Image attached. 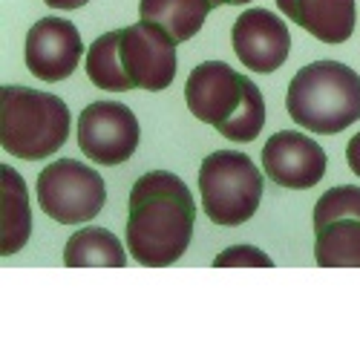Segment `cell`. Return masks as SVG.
<instances>
[{"instance_id": "cell-9", "label": "cell", "mask_w": 360, "mask_h": 360, "mask_svg": "<svg viewBox=\"0 0 360 360\" xmlns=\"http://www.w3.org/2000/svg\"><path fill=\"white\" fill-rule=\"evenodd\" d=\"M262 170L280 188L309 191L326 176V150L297 130H280L262 147Z\"/></svg>"}, {"instance_id": "cell-6", "label": "cell", "mask_w": 360, "mask_h": 360, "mask_svg": "<svg viewBox=\"0 0 360 360\" xmlns=\"http://www.w3.org/2000/svg\"><path fill=\"white\" fill-rule=\"evenodd\" d=\"M314 259L320 268H360V188L340 185L317 199Z\"/></svg>"}, {"instance_id": "cell-18", "label": "cell", "mask_w": 360, "mask_h": 360, "mask_svg": "<svg viewBox=\"0 0 360 360\" xmlns=\"http://www.w3.org/2000/svg\"><path fill=\"white\" fill-rule=\"evenodd\" d=\"M265 124V101H262V93H259V86L248 78L245 81V98L243 104H239L236 115L231 118L228 124L219 127V133L236 144H245V141H254L259 136Z\"/></svg>"}, {"instance_id": "cell-4", "label": "cell", "mask_w": 360, "mask_h": 360, "mask_svg": "<svg viewBox=\"0 0 360 360\" xmlns=\"http://www.w3.org/2000/svg\"><path fill=\"white\" fill-rule=\"evenodd\" d=\"M199 193L205 214L214 225H243L259 207L262 173L245 153L217 150L205 156L199 167Z\"/></svg>"}, {"instance_id": "cell-1", "label": "cell", "mask_w": 360, "mask_h": 360, "mask_svg": "<svg viewBox=\"0 0 360 360\" xmlns=\"http://www.w3.org/2000/svg\"><path fill=\"white\" fill-rule=\"evenodd\" d=\"M196 222L188 185L167 170L144 173L130 191L127 248L136 262L165 268L182 259Z\"/></svg>"}, {"instance_id": "cell-7", "label": "cell", "mask_w": 360, "mask_h": 360, "mask_svg": "<svg viewBox=\"0 0 360 360\" xmlns=\"http://www.w3.org/2000/svg\"><path fill=\"white\" fill-rule=\"evenodd\" d=\"M139 139V118L118 101H96L78 115V147L96 165L115 167L127 162L136 153Z\"/></svg>"}, {"instance_id": "cell-5", "label": "cell", "mask_w": 360, "mask_h": 360, "mask_svg": "<svg viewBox=\"0 0 360 360\" xmlns=\"http://www.w3.org/2000/svg\"><path fill=\"white\" fill-rule=\"evenodd\" d=\"M38 202L44 214L61 225L89 222L101 214L107 188L98 170L75 159H58L38 176Z\"/></svg>"}, {"instance_id": "cell-15", "label": "cell", "mask_w": 360, "mask_h": 360, "mask_svg": "<svg viewBox=\"0 0 360 360\" xmlns=\"http://www.w3.org/2000/svg\"><path fill=\"white\" fill-rule=\"evenodd\" d=\"M211 9V0H141L139 4L141 20L162 26L176 44L191 41Z\"/></svg>"}, {"instance_id": "cell-3", "label": "cell", "mask_w": 360, "mask_h": 360, "mask_svg": "<svg viewBox=\"0 0 360 360\" xmlns=\"http://www.w3.org/2000/svg\"><path fill=\"white\" fill-rule=\"evenodd\" d=\"M70 107L32 86L6 84L0 89V144L6 153L38 162L64 147L70 139Z\"/></svg>"}, {"instance_id": "cell-19", "label": "cell", "mask_w": 360, "mask_h": 360, "mask_svg": "<svg viewBox=\"0 0 360 360\" xmlns=\"http://www.w3.org/2000/svg\"><path fill=\"white\" fill-rule=\"evenodd\" d=\"M271 257L254 245H233L214 259V268H271Z\"/></svg>"}, {"instance_id": "cell-11", "label": "cell", "mask_w": 360, "mask_h": 360, "mask_svg": "<svg viewBox=\"0 0 360 360\" xmlns=\"http://www.w3.org/2000/svg\"><path fill=\"white\" fill-rule=\"evenodd\" d=\"M231 41L239 61L262 75L277 72L291 49L288 26L268 9H245L231 29Z\"/></svg>"}, {"instance_id": "cell-22", "label": "cell", "mask_w": 360, "mask_h": 360, "mask_svg": "<svg viewBox=\"0 0 360 360\" xmlns=\"http://www.w3.org/2000/svg\"><path fill=\"white\" fill-rule=\"evenodd\" d=\"M211 4L217 9V6H245V4H251V0H211Z\"/></svg>"}, {"instance_id": "cell-10", "label": "cell", "mask_w": 360, "mask_h": 360, "mask_svg": "<svg viewBox=\"0 0 360 360\" xmlns=\"http://www.w3.org/2000/svg\"><path fill=\"white\" fill-rule=\"evenodd\" d=\"M245 75L233 72L225 61H205L199 64L185 84L188 110L205 124H214L217 130L228 124L236 115L239 104L245 98Z\"/></svg>"}, {"instance_id": "cell-20", "label": "cell", "mask_w": 360, "mask_h": 360, "mask_svg": "<svg viewBox=\"0 0 360 360\" xmlns=\"http://www.w3.org/2000/svg\"><path fill=\"white\" fill-rule=\"evenodd\" d=\"M346 162H349L352 173L360 176V133H354L352 141L346 144Z\"/></svg>"}, {"instance_id": "cell-13", "label": "cell", "mask_w": 360, "mask_h": 360, "mask_svg": "<svg viewBox=\"0 0 360 360\" xmlns=\"http://www.w3.org/2000/svg\"><path fill=\"white\" fill-rule=\"evenodd\" d=\"M277 6L323 44H343L354 32V0H277Z\"/></svg>"}, {"instance_id": "cell-14", "label": "cell", "mask_w": 360, "mask_h": 360, "mask_svg": "<svg viewBox=\"0 0 360 360\" xmlns=\"http://www.w3.org/2000/svg\"><path fill=\"white\" fill-rule=\"evenodd\" d=\"M0 179H4V233H0V254L12 257L18 254L32 233V211H29V193L23 176L4 165L0 167Z\"/></svg>"}, {"instance_id": "cell-21", "label": "cell", "mask_w": 360, "mask_h": 360, "mask_svg": "<svg viewBox=\"0 0 360 360\" xmlns=\"http://www.w3.org/2000/svg\"><path fill=\"white\" fill-rule=\"evenodd\" d=\"M89 0H46V6H52V9H81V6H86Z\"/></svg>"}, {"instance_id": "cell-8", "label": "cell", "mask_w": 360, "mask_h": 360, "mask_svg": "<svg viewBox=\"0 0 360 360\" xmlns=\"http://www.w3.org/2000/svg\"><path fill=\"white\" fill-rule=\"evenodd\" d=\"M118 52L124 70L139 89L159 93L176 78V41L162 26L139 20L127 29H118Z\"/></svg>"}, {"instance_id": "cell-16", "label": "cell", "mask_w": 360, "mask_h": 360, "mask_svg": "<svg viewBox=\"0 0 360 360\" xmlns=\"http://www.w3.org/2000/svg\"><path fill=\"white\" fill-rule=\"evenodd\" d=\"M67 268H124L127 254L118 236L107 228H81L64 248Z\"/></svg>"}, {"instance_id": "cell-17", "label": "cell", "mask_w": 360, "mask_h": 360, "mask_svg": "<svg viewBox=\"0 0 360 360\" xmlns=\"http://www.w3.org/2000/svg\"><path fill=\"white\" fill-rule=\"evenodd\" d=\"M86 75L96 86L110 89V93L136 89L127 70H124L122 52H118V32H107V35L93 41V46L86 52Z\"/></svg>"}, {"instance_id": "cell-12", "label": "cell", "mask_w": 360, "mask_h": 360, "mask_svg": "<svg viewBox=\"0 0 360 360\" xmlns=\"http://www.w3.org/2000/svg\"><path fill=\"white\" fill-rule=\"evenodd\" d=\"M84 44L75 23L64 18H44L26 35V67L41 81H64L75 72Z\"/></svg>"}, {"instance_id": "cell-2", "label": "cell", "mask_w": 360, "mask_h": 360, "mask_svg": "<svg viewBox=\"0 0 360 360\" xmlns=\"http://www.w3.org/2000/svg\"><path fill=\"white\" fill-rule=\"evenodd\" d=\"M285 107L303 130L335 136L360 118V75L340 61H314L291 78Z\"/></svg>"}]
</instances>
